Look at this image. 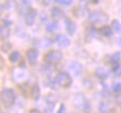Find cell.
<instances>
[{
    "mask_svg": "<svg viewBox=\"0 0 121 113\" xmlns=\"http://www.w3.org/2000/svg\"><path fill=\"white\" fill-rule=\"evenodd\" d=\"M72 102H73V105L78 110H81V111H84V112H90V103L86 100L84 94H82V93L74 94L72 96Z\"/></svg>",
    "mask_w": 121,
    "mask_h": 113,
    "instance_id": "6da1fadb",
    "label": "cell"
},
{
    "mask_svg": "<svg viewBox=\"0 0 121 113\" xmlns=\"http://www.w3.org/2000/svg\"><path fill=\"white\" fill-rule=\"evenodd\" d=\"M0 101L6 108H11L16 101V93L11 88H4L0 92Z\"/></svg>",
    "mask_w": 121,
    "mask_h": 113,
    "instance_id": "7a4b0ae2",
    "label": "cell"
},
{
    "mask_svg": "<svg viewBox=\"0 0 121 113\" xmlns=\"http://www.w3.org/2000/svg\"><path fill=\"white\" fill-rule=\"evenodd\" d=\"M54 81L56 82L58 87H63V88H67L72 84V77H71V75L67 72H64V71L58 72L56 74V76H55Z\"/></svg>",
    "mask_w": 121,
    "mask_h": 113,
    "instance_id": "3957f363",
    "label": "cell"
},
{
    "mask_svg": "<svg viewBox=\"0 0 121 113\" xmlns=\"http://www.w3.org/2000/svg\"><path fill=\"white\" fill-rule=\"evenodd\" d=\"M109 16L102 11H93L89 15V22L92 25H103L108 21Z\"/></svg>",
    "mask_w": 121,
    "mask_h": 113,
    "instance_id": "277c9868",
    "label": "cell"
},
{
    "mask_svg": "<svg viewBox=\"0 0 121 113\" xmlns=\"http://www.w3.org/2000/svg\"><path fill=\"white\" fill-rule=\"evenodd\" d=\"M62 58H63V54L60 50H49L45 54L44 62L47 64H55V63L62 61Z\"/></svg>",
    "mask_w": 121,
    "mask_h": 113,
    "instance_id": "5b68a950",
    "label": "cell"
},
{
    "mask_svg": "<svg viewBox=\"0 0 121 113\" xmlns=\"http://www.w3.org/2000/svg\"><path fill=\"white\" fill-rule=\"evenodd\" d=\"M27 75V70L26 68H22V67H16L13 68V72H11V76H13V80L15 82H22L24 80H26Z\"/></svg>",
    "mask_w": 121,
    "mask_h": 113,
    "instance_id": "8992f818",
    "label": "cell"
},
{
    "mask_svg": "<svg viewBox=\"0 0 121 113\" xmlns=\"http://www.w3.org/2000/svg\"><path fill=\"white\" fill-rule=\"evenodd\" d=\"M37 16V11L35 10V9L30 8L26 13H25V17H24V20L26 22L27 26H31L35 21V18Z\"/></svg>",
    "mask_w": 121,
    "mask_h": 113,
    "instance_id": "52a82bcc",
    "label": "cell"
},
{
    "mask_svg": "<svg viewBox=\"0 0 121 113\" xmlns=\"http://www.w3.org/2000/svg\"><path fill=\"white\" fill-rule=\"evenodd\" d=\"M100 34L101 31L98 30L95 27H89L85 30V37L89 40H92V39H99L100 38Z\"/></svg>",
    "mask_w": 121,
    "mask_h": 113,
    "instance_id": "ba28073f",
    "label": "cell"
},
{
    "mask_svg": "<svg viewBox=\"0 0 121 113\" xmlns=\"http://www.w3.org/2000/svg\"><path fill=\"white\" fill-rule=\"evenodd\" d=\"M55 40H56L57 45H58L60 47H62V48L67 47V46H69V44H71V40H69V37H67V36H65V35H62V34L57 35L56 38H55Z\"/></svg>",
    "mask_w": 121,
    "mask_h": 113,
    "instance_id": "9c48e42d",
    "label": "cell"
},
{
    "mask_svg": "<svg viewBox=\"0 0 121 113\" xmlns=\"http://www.w3.org/2000/svg\"><path fill=\"white\" fill-rule=\"evenodd\" d=\"M65 25H66V31L67 34L71 36H73L75 34V30H76V26H75V22L71 19V18H65Z\"/></svg>",
    "mask_w": 121,
    "mask_h": 113,
    "instance_id": "30bf717a",
    "label": "cell"
},
{
    "mask_svg": "<svg viewBox=\"0 0 121 113\" xmlns=\"http://www.w3.org/2000/svg\"><path fill=\"white\" fill-rule=\"evenodd\" d=\"M38 50L35 49V48H30L27 50V59L29 61L30 64H35L37 58H38Z\"/></svg>",
    "mask_w": 121,
    "mask_h": 113,
    "instance_id": "8fae6325",
    "label": "cell"
},
{
    "mask_svg": "<svg viewBox=\"0 0 121 113\" xmlns=\"http://www.w3.org/2000/svg\"><path fill=\"white\" fill-rule=\"evenodd\" d=\"M36 45H38L40 48H47L52 45V42L48 38H46V37H42L40 39L36 40Z\"/></svg>",
    "mask_w": 121,
    "mask_h": 113,
    "instance_id": "7c38bea8",
    "label": "cell"
},
{
    "mask_svg": "<svg viewBox=\"0 0 121 113\" xmlns=\"http://www.w3.org/2000/svg\"><path fill=\"white\" fill-rule=\"evenodd\" d=\"M63 10L58 7H53L52 10H51V16H52L54 19H60V18L63 17Z\"/></svg>",
    "mask_w": 121,
    "mask_h": 113,
    "instance_id": "4fadbf2b",
    "label": "cell"
},
{
    "mask_svg": "<svg viewBox=\"0 0 121 113\" xmlns=\"http://www.w3.org/2000/svg\"><path fill=\"white\" fill-rule=\"evenodd\" d=\"M71 71H73V73L75 75H80L82 73L83 67L78 62H73V63L71 64Z\"/></svg>",
    "mask_w": 121,
    "mask_h": 113,
    "instance_id": "5bb4252c",
    "label": "cell"
},
{
    "mask_svg": "<svg viewBox=\"0 0 121 113\" xmlns=\"http://www.w3.org/2000/svg\"><path fill=\"white\" fill-rule=\"evenodd\" d=\"M30 95L34 100H38L39 96H40V88L37 84H35L34 86L30 88Z\"/></svg>",
    "mask_w": 121,
    "mask_h": 113,
    "instance_id": "9a60e30c",
    "label": "cell"
},
{
    "mask_svg": "<svg viewBox=\"0 0 121 113\" xmlns=\"http://www.w3.org/2000/svg\"><path fill=\"white\" fill-rule=\"evenodd\" d=\"M101 35L104 36V37H110V36L112 35V27L108 26V25H103V26L101 27Z\"/></svg>",
    "mask_w": 121,
    "mask_h": 113,
    "instance_id": "2e32d148",
    "label": "cell"
},
{
    "mask_svg": "<svg viewBox=\"0 0 121 113\" xmlns=\"http://www.w3.org/2000/svg\"><path fill=\"white\" fill-rule=\"evenodd\" d=\"M9 34H10V29L8 25H4L2 27L0 26V38H7Z\"/></svg>",
    "mask_w": 121,
    "mask_h": 113,
    "instance_id": "e0dca14e",
    "label": "cell"
},
{
    "mask_svg": "<svg viewBox=\"0 0 121 113\" xmlns=\"http://www.w3.org/2000/svg\"><path fill=\"white\" fill-rule=\"evenodd\" d=\"M19 59H20V53L17 52V50L13 52L9 55V61L11 62V63H17Z\"/></svg>",
    "mask_w": 121,
    "mask_h": 113,
    "instance_id": "ac0fdd59",
    "label": "cell"
},
{
    "mask_svg": "<svg viewBox=\"0 0 121 113\" xmlns=\"http://www.w3.org/2000/svg\"><path fill=\"white\" fill-rule=\"evenodd\" d=\"M57 27H58V24H57L56 21H49L46 25V30L49 31V33H52V31L56 30Z\"/></svg>",
    "mask_w": 121,
    "mask_h": 113,
    "instance_id": "d6986e66",
    "label": "cell"
},
{
    "mask_svg": "<svg viewBox=\"0 0 121 113\" xmlns=\"http://www.w3.org/2000/svg\"><path fill=\"white\" fill-rule=\"evenodd\" d=\"M112 72L114 74H121V65L119 64V62H116V63H113L112 65Z\"/></svg>",
    "mask_w": 121,
    "mask_h": 113,
    "instance_id": "ffe728a7",
    "label": "cell"
},
{
    "mask_svg": "<svg viewBox=\"0 0 121 113\" xmlns=\"http://www.w3.org/2000/svg\"><path fill=\"white\" fill-rule=\"evenodd\" d=\"M95 74L98 75L100 78H105L108 76V72L104 70V68H98L96 72H95Z\"/></svg>",
    "mask_w": 121,
    "mask_h": 113,
    "instance_id": "44dd1931",
    "label": "cell"
},
{
    "mask_svg": "<svg viewBox=\"0 0 121 113\" xmlns=\"http://www.w3.org/2000/svg\"><path fill=\"white\" fill-rule=\"evenodd\" d=\"M112 29L116 33H121V24L118 20H112Z\"/></svg>",
    "mask_w": 121,
    "mask_h": 113,
    "instance_id": "7402d4cb",
    "label": "cell"
},
{
    "mask_svg": "<svg viewBox=\"0 0 121 113\" xmlns=\"http://www.w3.org/2000/svg\"><path fill=\"white\" fill-rule=\"evenodd\" d=\"M10 48H11V44L10 43H4L2 45H1V49L4 50V52H8Z\"/></svg>",
    "mask_w": 121,
    "mask_h": 113,
    "instance_id": "603a6c76",
    "label": "cell"
},
{
    "mask_svg": "<svg viewBox=\"0 0 121 113\" xmlns=\"http://www.w3.org/2000/svg\"><path fill=\"white\" fill-rule=\"evenodd\" d=\"M112 91L113 92H121V83H116V84H113Z\"/></svg>",
    "mask_w": 121,
    "mask_h": 113,
    "instance_id": "cb8c5ba5",
    "label": "cell"
},
{
    "mask_svg": "<svg viewBox=\"0 0 121 113\" xmlns=\"http://www.w3.org/2000/svg\"><path fill=\"white\" fill-rule=\"evenodd\" d=\"M99 109L101 110V111H103V113L108 110V104H107V102H101L100 103V106H99Z\"/></svg>",
    "mask_w": 121,
    "mask_h": 113,
    "instance_id": "d4e9b609",
    "label": "cell"
},
{
    "mask_svg": "<svg viewBox=\"0 0 121 113\" xmlns=\"http://www.w3.org/2000/svg\"><path fill=\"white\" fill-rule=\"evenodd\" d=\"M55 1H57L60 4H64V6H69L73 2V0H55Z\"/></svg>",
    "mask_w": 121,
    "mask_h": 113,
    "instance_id": "484cf974",
    "label": "cell"
},
{
    "mask_svg": "<svg viewBox=\"0 0 121 113\" xmlns=\"http://www.w3.org/2000/svg\"><path fill=\"white\" fill-rule=\"evenodd\" d=\"M57 113H66V109H65V105L64 104H60V109H58V112Z\"/></svg>",
    "mask_w": 121,
    "mask_h": 113,
    "instance_id": "4316f807",
    "label": "cell"
},
{
    "mask_svg": "<svg viewBox=\"0 0 121 113\" xmlns=\"http://www.w3.org/2000/svg\"><path fill=\"white\" fill-rule=\"evenodd\" d=\"M4 67V59H2V57L0 56V70Z\"/></svg>",
    "mask_w": 121,
    "mask_h": 113,
    "instance_id": "83f0119b",
    "label": "cell"
},
{
    "mask_svg": "<svg viewBox=\"0 0 121 113\" xmlns=\"http://www.w3.org/2000/svg\"><path fill=\"white\" fill-rule=\"evenodd\" d=\"M53 1H55V0H44V4H52Z\"/></svg>",
    "mask_w": 121,
    "mask_h": 113,
    "instance_id": "f1b7e54d",
    "label": "cell"
},
{
    "mask_svg": "<svg viewBox=\"0 0 121 113\" xmlns=\"http://www.w3.org/2000/svg\"><path fill=\"white\" fill-rule=\"evenodd\" d=\"M29 113H39V111L38 110H30Z\"/></svg>",
    "mask_w": 121,
    "mask_h": 113,
    "instance_id": "f546056e",
    "label": "cell"
},
{
    "mask_svg": "<svg viewBox=\"0 0 121 113\" xmlns=\"http://www.w3.org/2000/svg\"><path fill=\"white\" fill-rule=\"evenodd\" d=\"M2 13V6H1V4H0V13Z\"/></svg>",
    "mask_w": 121,
    "mask_h": 113,
    "instance_id": "4dcf8cb0",
    "label": "cell"
},
{
    "mask_svg": "<svg viewBox=\"0 0 121 113\" xmlns=\"http://www.w3.org/2000/svg\"><path fill=\"white\" fill-rule=\"evenodd\" d=\"M119 43H120V45H121V38H119Z\"/></svg>",
    "mask_w": 121,
    "mask_h": 113,
    "instance_id": "1f68e13d",
    "label": "cell"
},
{
    "mask_svg": "<svg viewBox=\"0 0 121 113\" xmlns=\"http://www.w3.org/2000/svg\"><path fill=\"white\" fill-rule=\"evenodd\" d=\"M0 111H1V106H0Z\"/></svg>",
    "mask_w": 121,
    "mask_h": 113,
    "instance_id": "d6a6232c",
    "label": "cell"
}]
</instances>
